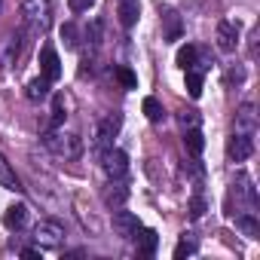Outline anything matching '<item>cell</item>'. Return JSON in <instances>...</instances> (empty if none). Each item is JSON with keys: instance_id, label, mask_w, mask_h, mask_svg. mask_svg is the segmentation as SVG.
I'll list each match as a JSON object with an SVG mask.
<instances>
[{"instance_id": "1", "label": "cell", "mask_w": 260, "mask_h": 260, "mask_svg": "<svg viewBox=\"0 0 260 260\" xmlns=\"http://www.w3.org/2000/svg\"><path fill=\"white\" fill-rule=\"evenodd\" d=\"M22 16H25L28 34H46V28L52 22V7H49V0H25Z\"/></svg>"}, {"instance_id": "2", "label": "cell", "mask_w": 260, "mask_h": 260, "mask_svg": "<svg viewBox=\"0 0 260 260\" xmlns=\"http://www.w3.org/2000/svg\"><path fill=\"white\" fill-rule=\"evenodd\" d=\"M43 144L55 153V156H64V159H77L83 153V138L74 135V132H46L43 135Z\"/></svg>"}, {"instance_id": "3", "label": "cell", "mask_w": 260, "mask_h": 260, "mask_svg": "<svg viewBox=\"0 0 260 260\" xmlns=\"http://www.w3.org/2000/svg\"><path fill=\"white\" fill-rule=\"evenodd\" d=\"M34 239L40 248H58L64 242V226L58 220H40L34 226Z\"/></svg>"}, {"instance_id": "4", "label": "cell", "mask_w": 260, "mask_h": 260, "mask_svg": "<svg viewBox=\"0 0 260 260\" xmlns=\"http://www.w3.org/2000/svg\"><path fill=\"white\" fill-rule=\"evenodd\" d=\"M119 125H122L119 116H107V119L98 122V132H95V150H98V153H104V150L113 147V138H116V132H119Z\"/></svg>"}, {"instance_id": "5", "label": "cell", "mask_w": 260, "mask_h": 260, "mask_svg": "<svg viewBox=\"0 0 260 260\" xmlns=\"http://www.w3.org/2000/svg\"><path fill=\"white\" fill-rule=\"evenodd\" d=\"M101 166H104V175L107 178H125V172H128V156H125V150H116V147H110V150H104L101 153Z\"/></svg>"}, {"instance_id": "6", "label": "cell", "mask_w": 260, "mask_h": 260, "mask_svg": "<svg viewBox=\"0 0 260 260\" xmlns=\"http://www.w3.org/2000/svg\"><path fill=\"white\" fill-rule=\"evenodd\" d=\"M254 153V141H251V135H230V141H226V156L233 159V162H245L248 156Z\"/></svg>"}, {"instance_id": "7", "label": "cell", "mask_w": 260, "mask_h": 260, "mask_svg": "<svg viewBox=\"0 0 260 260\" xmlns=\"http://www.w3.org/2000/svg\"><path fill=\"white\" fill-rule=\"evenodd\" d=\"M138 226H141V223H138V217H135L132 211L113 208V230H116V236H122V239H132Z\"/></svg>"}, {"instance_id": "8", "label": "cell", "mask_w": 260, "mask_h": 260, "mask_svg": "<svg viewBox=\"0 0 260 260\" xmlns=\"http://www.w3.org/2000/svg\"><path fill=\"white\" fill-rule=\"evenodd\" d=\"M40 71H43V77L49 83H55L61 77V61H58V52L52 46H43L40 49Z\"/></svg>"}, {"instance_id": "9", "label": "cell", "mask_w": 260, "mask_h": 260, "mask_svg": "<svg viewBox=\"0 0 260 260\" xmlns=\"http://www.w3.org/2000/svg\"><path fill=\"white\" fill-rule=\"evenodd\" d=\"M19 52H22V37L19 34H10L0 40V64L4 68H13L19 61Z\"/></svg>"}, {"instance_id": "10", "label": "cell", "mask_w": 260, "mask_h": 260, "mask_svg": "<svg viewBox=\"0 0 260 260\" xmlns=\"http://www.w3.org/2000/svg\"><path fill=\"white\" fill-rule=\"evenodd\" d=\"M125 199H128L125 181H122V178H110V184H107V190H104V202H107L110 208H122Z\"/></svg>"}, {"instance_id": "11", "label": "cell", "mask_w": 260, "mask_h": 260, "mask_svg": "<svg viewBox=\"0 0 260 260\" xmlns=\"http://www.w3.org/2000/svg\"><path fill=\"white\" fill-rule=\"evenodd\" d=\"M132 239L138 242V254H144V257H153V254H156V248H159V236H156V230L138 226Z\"/></svg>"}, {"instance_id": "12", "label": "cell", "mask_w": 260, "mask_h": 260, "mask_svg": "<svg viewBox=\"0 0 260 260\" xmlns=\"http://www.w3.org/2000/svg\"><path fill=\"white\" fill-rule=\"evenodd\" d=\"M236 132H239V135H254V132H257L254 104H242V107H239V113H236Z\"/></svg>"}, {"instance_id": "13", "label": "cell", "mask_w": 260, "mask_h": 260, "mask_svg": "<svg viewBox=\"0 0 260 260\" xmlns=\"http://www.w3.org/2000/svg\"><path fill=\"white\" fill-rule=\"evenodd\" d=\"M217 46H220L223 52H233V49L239 46V28H236L233 22H220V25H217Z\"/></svg>"}, {"instance_id": "14", "label": "cell", "mask_w": 260, "mask_h": 260, "mask_svg": "<svg viewBox=\"0 0 260 260\" xmlns=\"http://www.w3.org/2000/svg\"><path fill=\"white\" fill-rule=\"evenodd\" d=\"M236 196H239L242 202H248V208H254V205H257V190H254V181H251L245 172H239V175H236Z\"/></svg>"}, {"instance_id": "15", "label": "cell", "mask_w": 260, "mask_h": 260, "mask_svg": "<svg viewBox=\"0 0 260 260\" xmlns=\"http://www.w3.org/2000/svg\"><path fill=\"white\" fill-rule=\"evenodd\" d=\"M4 223H7L10 230H22V226L28 223V205H22V202L10 205V208L4 211Z\"/></svg>"}, {"instance_id": "16", "label": "cell", "mask_w": 260, "mask_h": 260, "mask_svg": "<svg viewBox=\"0 0 260 260\" xmlns=\"http://www.w3.org/2000/svg\"><path fill=\"white\" fill-rule=\"evenodd\" d=\"M138 16H141V4H138V0H119V22L125 28H132L138 22Z\"/></svg>"}, {"instance_id": "17", "label": "cell", "mask_w": 260, "mask_h": 260, "mask_svg": "<svg viewBox=\"0 0 260 260\" xmlns=\"http://www.w3.org/2000/svg\"><path fill=\"white\" fill-rule=\"evenodd\" d=\"M25 95H28V101H43V98H49V80H46V77L31 80V83L25 86Z\"/></svg>"}, {"instance_id": "18", "label": "cell", "mask_w": 260, "mask_h": 260, "mask_svg": "<svg viewBox=\"0 0 260 260\" xmlns=\"http://www.w3.org/2000/svg\"><path fill=\"white\" fill-rule=\"evenodd\" d=\"M0 187H7V190H13V193H19V190H22V184H19L16 172L10 169V162L4 159V153H0Z\"/></svg>"}, {"instance_id": "19", "label": "cell", "mask_w": 260, "mask_h": 260, "mask_svg": "<svg viewBox=\"0 0 260 260\" xmlns=\"http://www.w3.org/2000/svg\"><path fill=\"white\" fill-rule=\"evenodd\" d=\"M184 147L193 153V156H199L202 150H205V138H202V132H199V128L193 125V128H187V132H184Z\"/></svg>"}, {"instance_id": "20", "label": "cell", "mask_w": 260, "mask_h": 260, "mask_svg": "<svg viewBox=\"0 0 260 260\" xmlns=\"http://www.w3.org/2000/svg\"><path fill=\"white\" fill-rule=\"evenodd\" d=\"M236 223H239V230H242L248 239H257V236H260V223L254 220V211H248V214H239V217H236Z\"/></svg>"}, {"instance_id": "21", "label": "cell", "mask_w": 260, "mask_h": 260, "mask_svg": "<svg viewBox=\"0 0 260 260\" xmlns=\"http://www.w3.org/2000/svg\"><path fill=\"white\" fill-rule=\"evenodd\" d=\"M175 61H178V68H181V71H190V68L196 64V46H190V43H187V46H181V49H178V55H175Z\"/></svg>"}, {"instance_id": "22", "label": "cell", "mask_w": 260, "mask_h": 260, "mask_svg": "<svg viewBox=\"0 0 260 260\" xmlns=\"http://www.w3.org/2000/svg\"><path fill=\"white\" fill-rule=\"evenodd\" d=\"M144 116L150 119V122H162V116H166V110H162V104L150 95V98H144Z\"/></svg>"}, {"instance_id": "23", "label": "cell", "mask_w": 260, "mask_h": 260, "mask_svg": "<svg viewBox=\"0 0 260 260\" xmlns=\"http://www.w3.org/2000/svg\"><path fill=\"white\" fill-rule=\"evenodd\" d=\"M61 40H64L68 49H77V46H80V31H77L74 22H64V25H61Z\"/></svg>"}, {"instance_id": "24", "label": "cell", "mask_w": 260, "mask_h": 260, "mask_svg": "<svg viewBox=\"0 0 260 260\" xmlns=\"http://www.w3.org/2000/svg\"><path fill=\"white\" fill-rule=\"evenodd\" d=\"M162 19H166V40H178L181 37V19H178V13H166Z\"/></svg>"}, {"instance_id": "25", "label": "cell", "mask_w": 260, "mask_h": 260, "mask_svg": "<svg viewBox=\"0 0 260 260\" xmlns=\"http://www.w3.org/2000/svg\"><path fill=\"white\" fill-rule=\"evenodd\" d=\"M187 92H190V98H199L202 95V74L196 68L187 71Z\"/></svg>"}, {"instance_id": "26", "label": "cell", "mask_w": 260, "mask_h": 260, "mask_svg": "<svg viewBox=\"0 0 260 260\" xmlns=\"http://www.w3.org/2000/svg\"><path fill=\"white\" fill-rule=\"evenodd\" d=\"M193 254H196V242H190V239H187V233H184V239H181V242H178V248H175V257H178V260H184V257H193Z\"/></svg>"}, {"instance_id": "27", "label": "cell", "mask_w": 260, "mask_h": 260, "mask_svg": "<svg viewBox=\"0 0 260 260\" xmlns=\"http://www.w3.org/2000/svg\"><path fill=\"white\" fill-rule=\"evenodd\" d=\"M61 122H64V98L55 95V101H52V128H58Z\"/></svg>"}, {"instance_id": "28", "label": "cell", "mask_w": 260, "mask_h": 260, "mask_svg": "<svg viewBox=\"0 0 260 260\" xmlns=\"http://www.w3.org/2000/svg\"><path fill=\"white\" fill-rule=\"evenodd\" d=\"M116 80H119L125 89H135V86H138V77L128 71V68H116Z\"/></svg>"}, {"instance_id": "29", "label": "cell", "mask_w": 260, "mask_h": 260, "mask_svg": "<svg viewBox=\"0 0 260 260\" xmlns=\"http://www.w3.org/2000/svg\"><path fill=\"white\" fill-rule=\"evenodd\" d=\"M202 214H205V199H202V196H193V202H190V217L199 220Z\"/></svg>"}, {"instance_id": "30", "label": "cell", "mask_w": 260, "mask_h": 260, "mask_svg": "<svg viewBox=\"0 0 260 260\" xmlns=\"http://www.w3.org/2000/svg\"><path fill=\"white\" fill-rule=\"evenodd\" d=\"M68 7H71V13H89L95 7V0H68Z\"/></svg>"}, {"instance_id": "31", "label": "cell", "mask_w": 260, "mask_h": 260, "mask_svg": "<svg viewBox=\"0 0 260 260\" xmlns=\"http://www.w3.org/2000/svg\"><path fill=\"white\" fill-rule=\"evenodd\" d=\"M178 119H181V125H184V128H193V125L199 122V113H196V110H184Z\"/></svg>"}, {"instance_id": "32", "label": "cell", "mask_w": 260, "mask_h": 260, "mask_svg": "<svg viewBox=\"0 0 260 260\" xmlns=\"http://www.w3.org/2000/svg\"><path fill=\"white\" fill-rule=\"evenodd\" d=\"M242 80H245V71H242V68H233V71H230V74H226V86H233V83H236V86H239V83H242Z\"/></svg>"}, {"instance_id": "33", "label": "cell", "mask_w": 260, "mask_h": 260, "mask_svg": "<svg viewBox=\"0 0 260 260\" xmlns=\"http://www.w3.org/2000/svg\"><path fill=\"white\" fill-rule=\"evenodd\" d=\"M22 257H28V260H37V257H40V251H37V248H22Z\"/></svg>"}]
</instances>
